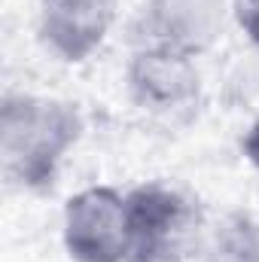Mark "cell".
<instances>
[{"label":"cell","mask_w":259,"mask_h":262,"mask_svg":"<svg viewBox=\"0 0 259 262\" xmlns=\"http://www.w3.org/2000/svg\"><path fill=\"white\" fill-rule=\"evenodd\" d=\"M82 119L73 104L18 95L6 98L0 122L3 171L21 186H49L64 152L79 140Z\"/></svg>","instance_id":"1"},{"label":"cell","mask_w":259,"mask_h":262,"mask_svg":"<svg viewBox=\"0 0 259 262\" xmlns=\"http://www.w3.org/2000/svg\"><path fill=\"white\" fill-rule=\"evenodd\" d=\"M128 198V262H174L189 250L198 232V210L183 192L165 183L137 186Z\"/></svg>","instance_id":"2"},{"label":"cell","mask_w":259,"mask_h":262,"mask_svg":"<svg viewBox=\"0 0 259 262\" xmlns=\"http://www.w3.org/2000/svg\"><path fill=\"white\" fill-rule=\"evenodd\" d=\"M64 244L76 262H128V198L116 189H85L67 201Z\"/></svg>","instance_id":"3"},{"label":"cell","mask_w":259,"mask_h":262,"mask_svg":"<svg viewBox=\"0 0 259 262\" xmlns=\"http://www.w3.org/2000/svg\"><path fill=\"white\" fill-rule=\"evenodd\" d=\"M223 28V0H149L134 21L137 49L195 58Z\"/></svg>","instance_id":"4"},{"label":"cell","mask_w":259,"mask_h":262,"mask_svg":"<svg viewBox=\"0 0 259 262\" xmlns=\"http://www.w3.org/2000/svg\"><path fill=\"white\" fill-rule=\"evenodd\" d=\"M113 18L116 0H40V37L61 61H85Z\"/></svg>","instance_id":"5"},{"label":"cell","mask_w":259,"mask_h":262,"mask_svg":"<svg viewBox=\"0 0 259 262\" xmlns=\"http://www.w3.org/2000/svg\"><path fill=\"white\" fill-rule=\"evenodd\" d=\"M131 98L153 113H177L192 107L198 98V73L192 58L156 52V49H137L128 67Z\"/></svg>","instance_id":"6"},{"label":"cell","mask_w":259,"mask_h":262,"mask_svg":"<svg viewBox=\"0 0 259 262\" xmlns=\"http://www.w3.org/2000/svg\"><path fill=\"white\" fill-rule=\"evenodd\" d=\"M235 18L241 31L250 37V43L259 49V0H235Z\"/></svg>","instance_id":"7"},{"label":"cell","mask_w":259,"mask_h":262,"mask_svg":"<svg viewBox=\"0 0 259 262\" xmlns=\"http://www.w3.org/2000/svg\"><path fill=\"white\" fill-rule=\"evenodd\" d=\"M244 152L250 156V162L259 168V125H253V128H250V134L244 137Z\"/></svg>","instance_id":"8"}]
</instances>
